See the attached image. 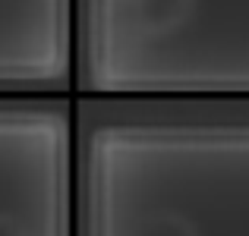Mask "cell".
<instances>
[{
    "mask_svg": "<svg viewBox=\"0 0 249 236\" xmlns=\"http://www.w3.org/2000/svg\"><path fill=\"white\" fill-rule=\"evenodd\" d=\"M0 236H79L70 230L63 218L51 208V202L29 208L22 202L0 199Z\"/></svg>",
    "mask_w": 249,
    "mask_h": 236,
    "instance_id": "2",
    "label": "cell"
},
{
    "mask_svg": "<svg viewBox=\"0 0 249 236\" xmlns=\"http://www.w3.org/2000/svg\"><path fill=\"white\" fill-rule=\"evenodd\" d=\"M193 13V0H120L117 29L126 41H158L180 29Z\"/></svg>",
    "mask_w": 249,
    "mask_h": 236,
    "instance_id": "1",
    "label": "cell"
}]
</instances>
